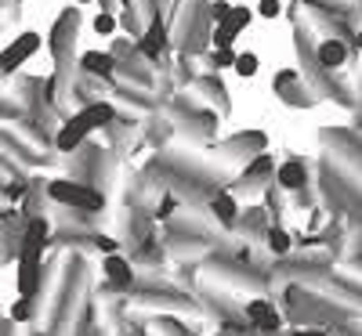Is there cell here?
Returning a JSON list of instances; mask_svg holds the SVG:
<instances>
[{
  "instance_id": "1",
  "label": "cell",
  "mask_w": 362,
  "mask_h": 336,
  "mask_svg": "<svg viewBox=\"0 0 362 336\" xmlns=\"http://www.w3.org/2000/svg\"><path fill=\"white\" fill-rule=\"evenodd\" d=\"M112 119H116V109H112L109 102H87L83 109H76V112L66 119V124L58 127V134H54L58 152H76L98 127L112 124Z\"/></svg>"
},
{
  "instance_id": "2",
  "label": "cell",
  "mask_w": 362,
  "mask_h": 336,
  "mask_svg": "<svg viewBox=\"0 0 362 336\" xmlns=\"http://www.w3.org/2000/svg\"><path fill=\"white\" fill-rule=\"evenodd\" d=\"M47 199L62 203L69 210H83V213H98L105 206V196L98 188L83 185V181H51V185H47Z\"/></svg>"
},
{
  "instance_id": "3",
  "label": "cell",
  "mask_w": 362,
  "mask_h": 336,
  "mask_svg": "<svg viewBox=\"0 0 362 336\" xmlns=\"http://www.w3.org/2000/svg\"><path fill=\"white\" fill-rule=\"evenodd\" d=\"M40 47H44V37H40V33H18L4 51H0V73H15V69H22Z\"/></svg>"
},
{
  "instance_id": "4",
  "label": "cell",
  "mask_w": 362,
  "mask_h": 336,
  "mask_svg": "<svg viewBox=\"0 0 362 336\" xmlns=\"http://www.w3.org/2000/svg\"><path fill=\"white\" fill-rule=\"evenodd\" d=\"M243 315H247V322H250L257 332H279V329H283V315H279V308H276V300H268V296L247 300Z\"/></svg>"
},
{
  "instance_id": "5",
  "label": "cell",
  "mask_w": 362,
  "mask_h": 336,
  "mask_svg": "<svg viewBox=\"0 0 362 336\" xmlns=\"http://www.w3.org/2000/svg\"><path fill=\"white\" fill-rule=\"evenodd\" d=\"M268 174H276V160H272L268 152H257V156L243 167V174H239V181L232 185V192H257V188H264Z\"/></svg>"
},
{
  "instance_id": "6",
  "label": "cell",
  "mask_w": 362,
  "mask_h": 336,
  "mask_svg": "<svg viewBox=\"0 0 362 336\" xmlns=\"http://www.w3.org/2000/svg\"><path fill=\"white\" fill-rule=\"evenodd\" d=\"M102 275H105L109 289H116V293H131V286H134V268H131V260H124L119 253H109L102 260Z\"/></svg>"
},
{
  "instance_id": "7",
  "label": "cell",
  "mask_w": 362,
  "mask_h": 336,
  "mask_svg": "<svg viewBox=\"0 0 362 336\" xmlns=\"http://www.w3.org/2000/svg\"><path fill=\"white\" fill-rule=\"evenodd\" d=\"M210 217H214L221 228H235V217H239V203H235V192L232 188H218L206 203Z\"/></svg>"
},
{
  "instance_id": "8",
  "label": "cell",
  "mask_w": 362,
  "mask_h": 336,
  "mask_svg": "<svg viewBox=\"0 0 362 336\" xmlns=\"http://www.w3.org/2000/svg\"><path fill=\"white\" fill-rule=\"evenodd\" d=\"M276 181L283 192H305L308 185V163L305 160H286L276 167Z\"/></svg>"
},
{
  "instance_id": "9",
  "label": "cell",
  "mask_w": 362,
  "mask_h": 336,
  "mask_svg": "<svg viewBox=\"0 0 362 336\" xmlns=\"http://www.w3.org/2000/svg\"><path fill=\"white\" fill-rule=\"evenodd\" d=\"M116 54L112 51H83L80 54V69L87 76H102V80H112L116 76Z\"/></svg>"
},
{
  "instance_id": "10",
  "label": "cell",
  "mask_w": 362,
  "mask_h": 336,
  "mask_svg": "<svg viewBox=\"0 0 362 336\" xmlns=\"http://www.w3.org/2000/svg\"><path fill=\"white\" fill-rule=\"evenodd\" d=\"M315 58H319V69L334 73V69H341V66L348 62V44H344L341 37H326V40L319 44Z\"/></svg>"
},
{
  "instance_id": "11",
  "label": "cell",
  "mask_w": 362,
  "mask_h": 336,
  "mask_svg": "<svg viewBox=\"0 0 362 336\" xmlns=\"http://www.w3.org/2000/svg\"><path fill=\"white\" fill-rule=\"evenodd\" d=\"M163 47H167V25L160 18H153V22H148V29L141 33V40H138V51L156 62V58L163 54Z\"/></svg>"
},
{
  "instance_id": "12",
  "label": "cell",
  "mask_w": 362,
  "mask_h": 336,
  "mask_svg": "<svg viewBox=\"0 0 362 336\" xmlns=\"http://www.w3.org/2000/svg\"><path fill=\"white\" fill-rule=\"evenodd\" d=\"M264 246L276 253V257H286V253L293 250V239H290L279 224H268V228H264Z\"/></svg>"
},
{
  "instance_id": "13",
  "label": "cell",
  "mask_w": 362,
  "mask_h": 336,
  "mask_svg": "<svg viewBox=\"0 0 362 336\" xmlns=\"http://www.w3.org/2000/svg\"><path fill=\"white\" fill-rule=\"evenodd\" d=\"M235 228H243V232H250V235H261V239H264L268 217H264L261 210H250V213H239V217H235Z\"/></svg>"
},
{
  "instance_id": "14",
  "label": "cell",
  "mask_w": 362,
  "mask_h": 336,
  "mask_svg": "<svg viewBox=\"0 0 362 336\" xmlns=\"http://www.w3.org/2000/svg\"><path fill=\"white\" fill-rule=\"evenodd\" d=\"M250 18H254V15H250V8H239V4H232V8H228V18H225V25H228L232 33L239 37V33H243V29L250 25Z\"/></svg>"
},
{
  "instance_id": "15",
  "label": "cell",
  "mask_w": 362,
  "mask_h": 336,
  "mask_svg": "<svg viewBox=\"0 0 362 336\" xmlns=\"http://www.w3.org/2000/svg\"><path fill=\"white\" fill-rule=\"evenodd\" d=\"M257 54H250V51H243V54H239L235 51V62H232V69L239 73V76H243V80H250V76H257Z\"/></svg>"
},
{
  "instance_id": "16",
  "label": "cell",
  "mask_w": 362,
  "mask_h": 336,
  "mask_svg": "<svg viewBox=\"0 0 362 336\" xmlns=\"http://www.w3.org/2000/svg\"><path fill=\"white\" fill-rule=\"evenodd\" d=\"M90 25H95V33H98V37H112V33H116V15H109V11H98Z\"/></svg>"
},
{
  "instance_id": "17",
  "label": "cell",
  "mask_w": 362,
  "mask_h": 336,
  "mask_svg": "<svg viewBox=\"0 0 362 336\" xmlns=\"http://www.w3.org/2000/svg\"><path fill=\"white\" fill-rule=\"evenodd\" d=\"M232 40H235V33H232L225 22H218L214 33H210V44H214V47H232Z\"/></svg>"
},
{
  "instance_id": "18",
  "label": "cell",
  "mask_w": 362,
  "mask_h": 336,
  "mask_svg": "<svg viewBox=\"0 0 362 336\" xmlns=\"http://www.w3.org/2000/svg\"><path fill=\"white\" fill-rule=\"evenodd\" d=\"M232 62H235L232 47H214V54H210V66H214V69H228Z\"/></svg>"
},
{
  "instance_id": "19",
  "label": "cell",
  "mask_w": 362,
  "mask_h": 336,
  "mask_svg": "<svg viewBox=\"0 0 362 336\" xmlns=\"http://www.w3.org/2000/svg\"><path fill=\"white\" fill-rule=\"evenodd\" d=\"M29 315H33V296H18L15 308H11V318H15V322H25Z\"/></svg>"
},
{
  "instance_id": "20",
  "label": "cell",
  "mask_w": 362,
  "mask_h": 336,
  "mask_svg": "<svg viewBox=\"0 0 362 336\" xmlns=\"http://www.w3.org/2000/svg\"><path fill=\"white\" fill-rule=\"evenodd\" d=\"M174 210H177V196L167 192L163 203H156V217H160V221H170V213H174Z\"/></svg>"
},
{
  "instance_id": "21",
  "label": "cell",
  "mask_w": 362,
  "mask_h": 336,
  "mask_svg": "<svg viewBox=\"0 0 362 336\" xmlns=\"http://www.w3.org/2000/svg\"><path fill=\"white\" fill-rule=\"evenodd\" d=\"M279 11H283L279 0H261V4H257V15L261 18H279Z\"/></svg>"
},
{
  "instance_id": "22",
  "label": "cell",
  "mask_w": 362,
  "mask_h": 336,
  "mask_svg": "<svg viewBox=\"0 0 362 336\" xmlns=\"http://www.w3.org/2000/svg\"><path fill=\"white\" fill-rule=\"evenodd\" d=\"M290 336H329V332L326 329H312V325H297Z\"/></svg>"
},
{
  "instance_id": "23",
  "label": "cell",
  "mask_w": 362,
  "mask_h": 336,
  "mask_svg": "<svg viewBox=\"0 0 362 336\" xmlns=\"http://www.w3.org/2000/svg\"><path fill=\"white\" fill-rule=\"evenodd\" d=\"M95 246H98L102 253H116V239H105V235H98V239H95Z\"/></svg>"
},
{
  "instance_id": "24",
  "label": "cell",
  "mask_w": 362,
  "mask_h": 336,
  "mask_svg": "<svg viewBox=\"0 0 362 336\" xmlns=\"http://www.w3.org/2000/svg\"><path fill=\"white\" fill-rule=\"evenodd\" d=\"M228 8H232V4L218 0V4H214V11H210V15H214V22H225V18H228Z\"/></svg>"
},
{
  "instance_id": "25",
  "label": "cell",
  "mask_w": 362,
  "mask_h": 336,
  "mask_svg": "<svg viewBox=\"0 0 362 336\" xmlns=\"http://www.w3.org/2000/svg\"><path fill=\"white\" fill-rule=\"evenodd\" d=\"M355 47L362 51V29H358V33H355Z\"/></svg>"
},
{
  "instance_id": "26",
  "label": "cell",
  "mask_w": 362,
  "mask_h": 336,
  "mask_svg": "<svg viewBox=\"0 0 362 336\" xmlns=\"http://www.w3.org/2000/svg\"><path fill=\"white\" fill-rule=\"evenodd\" d=\"M76 4H95V0H76Z\"/></svg>"
}]
</instances>
